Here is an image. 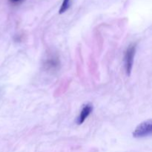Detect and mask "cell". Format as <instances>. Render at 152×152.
<instances>
[{"instance_id": "obj_1", "label": "cell", "mask_w": 152, "mask_h": 152, "mask_svg": "<svg viewBox=\"0 0 152 152\" xmlns=\"http://www.w3.org/2000/svg\"><path fill=\"white\" fill-rule=\"evenodd\" d=\"M136 52V44H132L128 47L125 54V67L128 76H130L133 68L134 58Z\"/></svg>"}, {"instance_id": "obj_2", "label": "cell", "mask_w": 152, "mask_h": 152, "mask_svg": "<svg viewBox=\"0 0 152 152\" xmlns=\"http://www.w3.org/2000/svg\"><path fill=\"white\" fill-rule=\"evenodd\" d=\"M152 132V122L151 120L143 122L137 127L133 133L134 137L142 138L151 135Z\"/></svg>"}, {"instance_id": "obj_3", "label": "cell", "mask_w": 152, "mask_h": 152, "mask_svg": "<svg viewBox=\"0 0 152 152\" xmlns=\"http://www.w3.org/2000/svg\"><path fill=\"white\" fill-rule=\"evenodd\" d=\"M92 111H93V106L91 104H87V105H84V107L82 109L81 112H80V116L77 118V123L79 125L83 124L85 122V120L90 115Z\"/></svg>"}, {"instance_id": "obj_4", "label": "cell", "mask_w": 152, "mask_h": 152, "mask_svg": "<svg viewBox=\"0 0 152 152\" xmlns=\"http://www.w3.org/2000/svg\"><path fill=\"white\" fill-rule=\"evenodd\" d=\"M59 65V59L56 56H51L45 62V66L49 69H55Z\"/></svg>"}, {"instance_id": "obj_5", "label": "cell", "mask_w": 152, "mask_h": 152, "mask_svg": "<svg viewBox=\"0 0 152 152\" xmlns=\"http://www.w3.org/2000/svg\"><path fill=\"white\" fill-rule=\"evenodd\" d=\"M70 1L71 0H64L63 2H62V5H61L60 9H59V13H63L66 11L68 9L70 6Z\"/></svg>"}, {"instance_id": "obj_6", "label": "cell", "mask_w": 152, "mask_h": 152, "mask_svg": "<svg viewBox=\"0 0 152 152\" xmlns=\"http://www.w3.org/2000/svg\"><path fill=\"white\" fill-rule=\"evenodd\" d=\"M9 1L12 3H17V2H19V1H21L22 0H9Z\"/></svg>"}]
</instances>
